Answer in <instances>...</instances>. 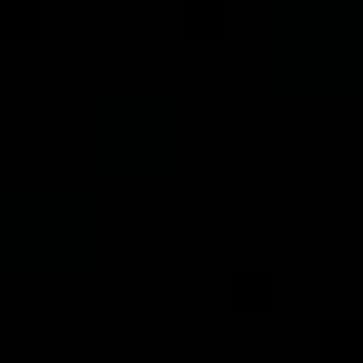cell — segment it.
<instances>
[{"instance_id": "1", "label": "cell", "mask_w": 363, "mask_h": 363, "mask_svg": "<svg viewBox=\"0 0 363 363\" xmlns=\"http://www.w3.org/2000/svg\"><path fill=\"white\" fill-rule=\"evenodd\" d=\"M318 346H323L335 363H352V357L363 352V318H357V312H335V318H323V323H318Z\"/></svg>"}, {"instance_id": "2", "label": "cell", "mask_w": 363, "mask_h": 363, "mask_svg": "<svg viewBox=\"0 0 363 363\" xmlns=\"http://www.w3.org/2000/svg\"><path fill=\"white\" fill-rule=\"evenodd\" d=\"M176 23H182V34H187V40L210 45V40H221V34H227V0H182Z\"/></svg>"}, {"instance_id": "4", "label": "cell", "mask_w": 363, "mask_h": 363, "mask_svg": "<svg viewBox=\"0 0 363 363\" xmlns=\"http://www.w3.org/2000/svg\"><path fill=\"white\" fill-rule=\"evenodd\" d=\"M227 301L255 318V312H267V301H272V278H267V272H233V278H227Z\"/></svg>"}, {"instance_id": "3", "label": "cell", "mask_w": 363, "mask_h": 363, "mask_svg": "<svg viewBox=\"0 0 363 363\" xmlns=\"http://www.w3.org/2000/svg\"><path fill=\"white\" fill-rule=\"evenodd\" d=\"M0 28H6L17 45L40 40V34H45V0H0Z\"/></svg>"}]
</instances>
